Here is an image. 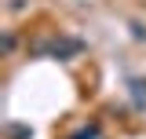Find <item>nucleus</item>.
Wrapping results in <instances>:
<instances>
[{
    "mask_svg": "<svg viewBox=\"0 0 146 139\" xmlns=\"http://www.w3.org/2000/svg\"><path fill=\"white\" fill-rule=\"evenodd\" d=\"M33 51L36 55H51V59H73V55L84 51V40H77V37H55V40L36 44Z\"/></svg>",
    "mask_w": 146,
    "mask_h": 139,
    "instance_id": "obj_1",
    "label": "nucleus"
},
{
    "mask_svg": "<svg viewBox=\"0 0 146 139\" xmlns=\"http://www.w3.org/2000/svg\"><path fill=\"white\" fill-rule=\"evenodd\" d=\"M7 139H29V128H22V124H7Z\"/></svg>",
    "mask_w": 146,
    "mask_h": 139,
    "instance_id": "obj_2",
    "label": "nucleus"
},
{
    "mask_svg": "<svg viewBox=\"0 0 146 139\" xmlns=\"http://www.w3.org/2000/svg\"><path fill=\"white\" fill-rule=\"evenodd\" d=\"M73 139H99V124H88V128H80Z\"/></svg>",
    "mask_w": 146,
    "mask_h": 139,
    "instance_id": "obj_3",
    "label": "nucleus"
},
{
    "mask_svg": "<svg viewBox=\"0 0 146 139\" xmlns=\"http://www.w3.org/2000/svg\"><path fill=\"white\" fill-rule=\"evenodd\" d=\"M131 29H135V40H146V29L139 26V22H131Z\"/></svg>",
    "mask_w": 146,
    "mask_h": 139,
    "instance_id": "obj_4",
    "label": "nucleus"
}]
</instances>
